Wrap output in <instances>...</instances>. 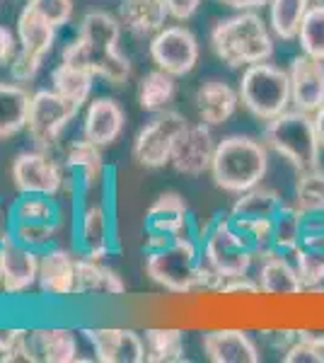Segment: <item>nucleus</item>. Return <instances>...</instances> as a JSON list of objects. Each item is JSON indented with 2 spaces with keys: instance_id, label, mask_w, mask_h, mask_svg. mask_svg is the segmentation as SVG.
I'll list each match as a JSON object with an SVG mask.
<instances>
[{
  "instance_id": "nucleus-46",
  "label": "nucleus",
  "mask_w": 324,
  "mask_h": 363,
  "mask_svg": "<svg viewBox=\"0 0 324 363\" xmlns=\"http://www.w3.org/2000/svg\"><path fill=\"white\" fill-rule=\"evenodd\" d=\"M10 238V211H5L3 201H0V245Z\"/></svg>"
},
{
  "instance_id": "nucleus-24",
  "label": "nucleus",
  "mask_w": 324,
  "mask_h": 363,
  "mask_svg": "<svg viewBox=\"0 0 324 363\" xmlns=\"http://www.w3.org/2000/svg\"><path fill=\"white\" fill-rule=\"evenodd\" d=\"M194 104H196L199 119L208 126H223L238 112L240 92H235L228 83L218 78L203 80L199 85L196 95H194Z\"/></svg>"
},
{
  "instance_id": "nucleus-43",
  "label": "nucleus",
  "mask_w": 324,
  "mask_h": 363,
  "mask_svg": "<svg viewBox=\"0 0 324 363\" xmlns=\"http://www.w3.org/2000/svg\"><path fill=\"white\" fill-rule=\"evenodd\" d=\"M220 294H225V296H233V294L257 296V294H262V289H259V281H257V279H250V277H235V279H228L225 284H223Z\"/></svg>"
},
{
  "instance_id": "nucleus-16",
  "label": "nucleus",
  "mask_w": 324,
  "mask_h": 363,
  "mask_svg": "<svg viewBox=\"0 0 324 363\" xmlns=\"http://www.w3.org/2000/svg\"><path fill=\"white\" fill-rule=\"evenodd\" d=\"M39 255L10 235L0 245V269H3V294L15 298L32 291L39 281Z\"/></svg>"
},
{
  "instance_id": "nucleus-4",
  "label": "nucleus",
  "mask_w": 324,
  "mask_h": 363,
  "mask_svg": "<svg viewBox=\"0 0 324 363\" xmlns=\"http://www.w3.org/2000/svg\"><path fill=\"white\" fill-rule=\"evenodd\" d=\"M201 245L189 233V235L172 238L169 242H164L155 250H148L143 272L160 289L177 296H186L196 291V279L199 272H201Z\"/></svg>"
},
{
  "instance_id": "nucleus-38",
  "label": "nucleus",
  "mask_w": 324,
  "mask_h": 363,
  "mask_svg": "<svg viewBox=\"0 0 324 363\" xmlns=\"http://www.w3.org/2000/svg\"><path fill=\"white\" fill-rule=\"evenodd\" d=\"M298 42L303 54L317 58V61H324V3L308 8L298 32Z\"/></svg>"
},
{
  "instance_id": "nucleus-35",
  "label": "nucleus",
  "mask_w": 324,
  "mask_h": 363,
  "mask_svg": "<svg viewBox=\"0 0 324 363\" xmlns=\"http://www.w3.org/2000/svg\"><path fill=\"white\" fill-rule=\"evenodd\" d=\"M10 223H61L56 196L20 194L10 206Z\"/></svg>"
},
{
  "instance_id": "nucleus-8",
  "label": "nucleus",
  "mask_w": 324,
  "mask_h": 363,
  "mask_svg": "<svg viewBox=\"0 0 324 363\" xmlns=\"http://www.w3.org/2000/svg\"><path fill=\"white\" fill-rule=\"evenodd\" d=\"M186 126H189L186 116L174 112V109H162V112L152 114V119L133 138L131 157L135 160V165L145 169H160L169 165Z\"/></svg>"
},
{
  "instance_id": "nucleus-49",
  "label": "nucleus",
  "mask_w": 324,
  "mask_h": 363,
  "mask_svg": "<svg viewBox=\"0 0 324 363\" xmlns=\"http://www.w3.org/2000/svg\"><path fill=\"white\" fill-rule=\"evenodd\" d=\"M0 291H3V269H0Z\"/></svg>"
},
{
  "instance_id": "nucleus-15",
  "label": "nucleus",
  "mask_w": 324,
  "mask_h": 363,
  "mask_svg": "<svg viewBox=\"0 0 324 363\" xmlns=\"http://www.w3.org/2000/svg\"><path fill=\"white\" fill-rule=\"evenodd\" d=\"M216 148L218 140L213 136V126L203 124V121L189 124L186 131L181 133L179 143H177L169 165L174 167V172L184 174V177H201V174L211 172Z\"/></svg>"
},
{
  "instance_id": "nucleus-40",
  "label": "nucleus",
  "mask_w": 324,
  "mask_h": 363,
  "mask_svg": "<svg viewBox=\"0 0 324 363\" xmlns=\"http://www.w3.org/2000/svg\"><path fill=\"white\" fill-rule=\"evenodd\" d=\"M61 223H10V235L27 247L44 252L54 245Z\"/></svg>"
},
{
  "instance_id": "nucleus-9",
  "label": "nucleus",
  "mask_w": 324,
  "mask_h": 363,
  "mask_svg": "<svg viewBox=\"0 0 324 363\" xmlns=\"http://www.w3.org/2000/svg\"><path fill=\"white\" fill-rule=\"evenodd\" d=\"M17 39H20V51L10 63V75L17 83H32L44 66V58L54 49L56 27L25 5L17 17Z\"/></svg>"
},
{
  "instance_id": "nucleus-18",
  "label": "nucleus",
  "mask_w": 324,
  "mask_h": 363,
  "mask_svg": "<svg viewBox=\"0 0 324 363\" xmlns=\"http://www.w3.org/2000/svg\"><path fill=\"white\" fill-rule=\"evenodd\" d=\"M39 291L49 298H70L78 286V257L66 247L51 245L39 255Z\"/></svg>"
},
{
  "instance_id": "nucleus-44",
  "label": "nucleus",
  "mask_w": 324,
  "mask_h": 363,
  "mask_svg": "<svg viewBox=\"0 0 324 363\" xmlns=\"http://www.w3.org/2000/svg\"><path fill=\"white\" fill-rule=\"evenodd\" d=\"M164 5H167V13H169L172 20L186 22V20H191V17L196 15L201 0H164Z\"/></svg>"
},
{
  "instance_id": "nucleus-42",
  "label": "nucleus",
  "mask_w": 324,
  "mask_h": 363,
  "mask_svg": "<svg viewBox=\"0 0 324 363\" xmlns=\"http://www.w3.org/2000/svg\"><path fill=\"white\" fill-rule=\"evenodd\" d=\"M284 363H324V349L312 347L303 339H296L284 351Z\"/></svg>"
},
{
  "instance_id": "nucleus-30",
  "label": "nucleus",
  "mask_w": 324,
  "mask_h": 363,
  "mask_svg": "<svg viewBox=\"0 0 324 363\" xmlns=\"http://www.w3.org/2000/svg\"><path fill=\"white\" fill-rule=\"evenodd\" d=\"M32 95L22 83H0V140L17 136L27 128Z\"/></svg>"
},
{
  "instance_id": "nucleus-1",
  "label": "nucleus",
  "mask_w": 324,
  "mask_h": 363,
  "mask_svg": "<svg viewBox=\"0 0 324 363\" xmlns=\"http://www.w3.org/2000/svg\"><path fill=\"white\" fill-rule=\"evenodd\" d=\"M121 29L119 17L104 10H92L80 20L78 37L63 46L61 61L90 70L111 87L126 85L133 75V63L119 49Z\"/></svg>"
},
{
  "instance_id": "nucleus-27",
  "label": "nucleus",
  "mask_w": 324,
  "mask_h": 363,
  "mask_svg": "<svg viewBox=\"0 0 324 363\" xmlns=\"http://www.w3.org/2000/svg\"><path fill=\"white\" fill-rule=\"evenodd\" d=\"M281 206H284V199H281L279 191L257 184L238 194L228 216L235 225L245 228L252 223H262V220H271L281 211Z\"/></svg>"
},
{
  "instance_id": "nucleus-25",
  "label": "nucleus",
  "mask_w": 324,
  "mask_h": 363,
  "mask_svg": "<svg viewBox=\"0 0 324 363\" xmlns=\"http://www.w3.org/2000/svg\"><path fill=\"white\" fill-rule=\"evenodd\" d=\"M126 294V284L116 269L104 264V259L78 257V286L75 296L85 298H119Z\"/></svg>"
},
{
  "instance_id": "nucleus-10",
  "label": "nucleus",
  "mask_w": 324,
  "mask_h": 363,
  "mask_svg": "<svg viewBox=\"0 0 324 363\" xmlns=\"http://www.w3.org/2000/svg\"><path fill=\"white\" fill-rule=\"evenodd\" d=\"M80 107L70 102L51 87V90H37L29 102L27 114V133L37 148L51 150L63 136V131L73 124Z\"/></svg>"
},
{
  "instance_id": "nucleus-2",
  "label": "nucleus",
  "mask_w": 324,
  "mask_h": 363,
  "mask_svg": "<svg viewBox=\"0 0 324 363\" xmlns=\"http://www.w3.org/2000/svg\"><path fill=\"white\" fill-rule=\"evenodd\" d=\"M211 46L230 68L255 66L274 56V39L267 22L252 10H240L238 15L216 22L211 29Z\"/></svg>"
},
{
  "instance_id": "nucleus-14",
  "label": "nucleus",
  "mask_w": 324,
  "mask_h": 363,
  "mask_svg": "<svg viewBox=\"0 0 324 363\" xmlns=\"http://www.w3.org/2000/svg\"><path fill=\"white\" fill-rule=\"evenodd\" d=\"M82 337L90 342L99 363H143L145 339L126 327H85Z\"/></svg>"
},
{
  "instance_id": "nucleus-11",
  "label": "nucleus",
  "mask_w": 324,
  "mask_h": 363,
  "mask_svg": "<svg viewBox=\"0 0 324 363\" xmlns=\"http://www.w3.org/2000/svg\"><path fill=\"white\" fill-rule=\"evenodd\" d=\"M10 177L20 194L58 196L66 184V165L56 160L49 150H25L10 165Z\"/></svg>"
},
{
  "instance_id": "nucleus-51",
  "label": "nucleus",
  "mask_w": 324,
  "mask_h": 363,
  "mask_svg": "<svg viewBox=\"0 0 324 363\" xmlns=\"http://www.w3.org/2000/svg\"><path fill=\"white\" fill-rule=\"evenodd\" d=\"M0 66H5V63H3V58H0Z\"/></svg>"
},
{
  "instance_id": "nucleus-19",
  "label": "nucleus",
  "mask_w": 324,
  "mask_h": 363,
  "mask_svg": "<svg viewBox=\"0 0 324 363\" xmlns=\"http://www.w3.org/2000/svg\"><path fill=\"white\" fill-rule=\"evenodd\" d=\"M291 78V102L300 112L315 114L324 102V61L308 54L296 56L288 68Z\"/></svg>"
},
{
  "instance_id": "nucleus-47",
  "label": "nucleus",
  "mask_w": 324,
  "mask_h": 363,
  "mask_svg": "<svg viewBox=\"0 0 324 363\" xmlns=\"http://www.w3.org/2000/svg\"><path fill=\"white\" fill-rule=\"evenodd\" d=\"M271 0H233L230 3V8L235 10H257V8H264V5H269Z\"/></svg>"
},
{
  "instance_id": "nucleus-7",
  "label": "nucleus",
  "mask_w": 324,
  "mask_h": 363,
  "mask_svg": "<svg viewBox=\"0 0 324 363\" xmlns=\"http://www.w3.org/2000/svg\"><path fill=\"white\" fill-rule=\"evenodd\" d=\"M201 255L206 264L228 281L235 277H247L257 252L245 238V233L230 220V216H223L206 228L201 238Z\"/></svg>"
},
{
  "instance_id": "nucleus-26",
  "label": "nucleus",
  "mask_w": 324,
  "mask_h": 363,
  "mask_svg": "<svg viewBox=\"0 0 324 363\" xmlns=\"http://www.w3.org/2000/svg\"><path fill=\"white\" fill-rule=\"evenodd\" d=\"M29 344L34 351V361L41 363H75L80 359L78 339L68 327H37L29 330Z\"/></svg>"
},
{
  "instance_id": "nucleus-17",
  "label": "nucleus",
  "mask_w": 324,
  "mask_h": 363,
  "mask_svg": "<svg viewBox=\"0 0 324 363\" xmlns=\"http://www.w3.org/2000/svg\"><path fill=\"white\" fill-rule=\"evenodd\" d=\"M75 245L82 257L104 259L114 252V225L104 203H85L75 218Z\"/></svg>"
},
{
  "instance_id": "nucleus-48",
  "label": "nucleus",
  "mask_w": 324,
  "mask_h": 363,
  "mask_svg": "<svg viewBox=\"0 0 324 363\" xmlns=\"http://www.w3.org/2000/svg\"><path fill=\"white\" fill-rule=\"evenodd\" d=\"M312 121H315L317 138H320V143H322V148H324V102H322V107L317 109L315 114H312Z\"/></svg>"
},
{
  "instance_id": "nucleus-6",
  "label": "nucleus",
  "mask_w": 324,
  "mask_h": 363,
  "mask_svg": "<svg viewBox=\"0 0 324 363\" xmlns=\"http://www.w3.org/2000/svg\"><path fill=\"white\" fill-rule=\"evenodd\" d=\"M240 102L252 116L269 121L284 114L291 102V78L288 70L271 66L269 61L247 66L240 78Z\"/></svg>"
},
{
  "instance_id": "nucleus-3",
  "label": "nucleus",
  "mask_w": 324,
  "mask_h": 363,
  "mask_svg": "<svg viewBox=\"0 0 324 363\" xmlns=\"http://www.w3.org/2000/svg\"><path fill=\"white\" fill-rule=\"evenodd\" d=\"M269 169L267 143L252 136H228L218 140L211 162V177L218 189L230 194H242L252 186L262 184Z\"/></svg>"
},
{
  "instance_id": "nucleus-28",
  "label": "nucleus",
  "mask_w": 324,
  "mask_h": 363,
  "mask_svg": "<svg viewBox=\"0 0 324 363\" xmlns=\"http://www.w3.org/2000/svg\"><path fill=\"white\" fill-rule=\"evenodd\" d=\"M167 17L169 13L164 0H121L119 5L121 27L135 37H155Z\"/></svg>"
},
{
  "instance_id": "nucleus-20",
  "label": "nucleus",
  "mask_w": 324,
  "mask_h": 363,
  "mask_svg": "<svg viewBox=\"0 0 324 363\" xmlns=\"http://www.w3.org/2000/svg\"><path fill=\"white\" fill-rule=\"evenodd\" d=\"M126 126V109L114 97H97L87 104L82 116V138L99 148H109L121 138Z\"/></svg>"
},
{
  "instance_id": "nucleus-21",
  "label": "nucleus",
  "mask_w": 324,
  "mask_h": 363,
  "mask_svg": "<svg viewBox=\"0 0 324 363\" xmlns=\"http://www.w3.org/2000/svg\"><path fill=\"white\" fill-rule=\"evenodd\" d=\"M201 351L211 363H259V354L255 339L245 330L235 327H223V330H211L201 337Z\"/></svg>"
},
{
  "instance_id": "nucleus-45",
  "label": "nucleus",
  "mask_w": 324,
  "mask_h": 363,
  "mask_svg": "<svg viewBox=\"0 0 324 363\" xmlns=\"http://www.w3.org/2000/svg\"><path fill=\"white\" fill-rule=\"evenodd\" d=\"M298 339L312 344L317 349H324V330H298Z\"/></svg>"
},
{
  "instance_id": "nucleus-13",
  "label": "nucleus",
  "mask_w": 324,
  "mask_h": 363,
  "mask_svg": "<svg viewBox=\"0 0 324 363\" xmlns=\"http://www.w3.org/2000/svg\"><path fill=\"white\" fill-rule=\"evenodd\" d=\"M189 203L179 191H162L145 211V252L169 242L172 238L189 235Z\"/></svg>"
},
{
  "instance_id": "nucleus-29",
  "label": "nucleus",
  "mask_w": 324,
  "mask_h": 363,
  "mask_svg": "<svg viewBox=\"0 0 324 363\" xmlns=\"http://www.w3.org/2000/svg\"><path fill=\"white\" fill-rule=\"evenodd\" d=\"M257 281L262 294L267 296H298L305 291L296 264L286 259V255H269L259 262Z\"/></svg>"
},
{
  "instance_id": "nucleus-32",
  "label": "nucleus",
  "mask_w": 324,
  "mask_h": 363,
  "mask_svg": "<svg viewBox=\"0 0 324 363\" xmlns=\"http://www.w3.org/2000/svg\"><path fill=\"white\" fill-rule=\"evenodd\" d=\"M51 87L63 95L70 102H75L78 107L90 99L92 95V87H95V75L90 70L75 66V63L61 61L58 66L51 70Z\"/></svg>"
},
{
  "instance_id": "nucleus-12",
  "label": "nucleus",
  "mask_w": 324,
  "mask_h": 363,
  "mask_svg": "<svg viewBox=\"0 0 324 363\" xmlns=\"http://www.w3.org/2000/svg\"><path fill=\"white\" fill-rule=\"evenodd\" d=\"M150 58L157 68L174 78L189 75L199 63V39L184 25L162 27L150 37Z\"/></svg>"
},
{
  "instance_id": "nucleus-36",
  "label": "nucleus",
  "mask_w": 324,
  "mask_h": 363,
  "mask_svg": "<svg viewBox=\"0 0 324 363\" xmlns=\"http://www.w3.org/2000/svg\"><path fill=\"white\" fill-rule=\"evenodd\" d=\"M310 8V0H271L269 3V25L271 32L284 42L298 39L303 17Z\"/></svg>"
},
{
  "instance_id": "nucleus-50",
  "label": "nucleus",
  "mask_w": 324,
  "mask_h": 363,
  "mask_svg": "<svg viewBox=\"0 0 324 363\" xmlns=\"http://www.w3.org/2000/svg\"><path fill=\"white\" fill-rule=\"evenodd\" d=\"M220 3H225V5H230V3H233V0H220Z\"/></svg>"
},
{
  "instance_id": "nucleus-22",
  "label": "nucleus",
  "mask_w": 324,
  "mask_h": 363,
  "mask_svg": "<svg viewBox=\"0 0 324 363\" xmlns=\"http://www.w3.org/2000/svg\"><path fill=\"white\" fill-rule=\"evenodd\" d=\"M317 218L320 216H308L305 233L293 252V264H296L305 289H315V286L324 284V220Z\"/></svg>"
},
{
  "instance_id": "nucleus-33",
  "label": "nucleus",
  "mask_w": 324,
  "mask_h": 363,
  "mask_svg": "<svg viewBox=\"0 0 324 363\" xmlns=\"http://www.w3.org/2000/svg\"><path fill=\"white\" fill-rule=\"evenodd\" d=\"M305 220L308 216L300 211L296 203L293 206H281L274 216V228H271V252L274 255H293L305 233Z\"/></svg>"
},
{
  "instance_id": "nucleus-52",
  "label": "nucleus",
  "mask_w": 324,
  "mask_h": 363,
  "mask_svg": "<svg viewBox=\"0 0 324 363\" xmlns=\"http://www.w3.org/2000/svg\"><path fill=\"white\" fill-rule=\"evenodd\" d=\"M315 3H324V0H315Z\"/></svg>"
},
{
  "instance_id": "nucleus-37",
  "label": "nucleus",
  "mask_w": 324,
  "mask_h": 363,
  "mask_svg": "<svg viewBox=\"0 0 324 363\" xmlns=\"http://www.w3.org/2000/svg\"><path fill=\"white\" fill-rule=\"evenodd\" d=\"M296 206L305 216L324 213V172L320 167L298 172L296 182Z\"/></svg>"
},
{
  "instance_id": "nucleus-34",
  "label": "nucleus",
  "mask_w": 324,
  "mask_h": 363,
  "mask_svg": "<svg viewBox=\"0 0 324 363\" xmlns=\"http://www.w3.org/2000/svg\"><path fill=\"white\" fill-rule=\"evenodd\" d=\"M177 95L174 75L164 73V70L155 68L145 73L138 83V107L148 114H157L172 104Z\"/></svg>"
},
{
  "instance_id": "nucleus-23",
  "label": "nucleus",
  "mask_w": 324,
  "mask_h": 363,
  "mask_svg": "<svg viewBox=\"0 0 324 363\" xmlns=\"http://www.w3.org/2000/svg\"><path fill=\"white\" fill-rule=\"evenodd\" d=\"M66 169L70 172V182L82 191L97 189L104 182V157H102V148L95 145L87 138H75L73 143L68 145L66 150Z\"/></svg>"
},
{
  "instance_id": "nucleus-31",
  "label": "nucleus",
  "mask_w": 324,
  "mask_h": 363,
  "mask_svg": "<svg viewBox=\"0 0 324 363\" xmlns=\"http://www.w3.org/2000/svg\"><path fill=\"white\" fill-rule=\"evenodd\" d=\"M145 361L148 363H181L186 361V339L177 327H150L143 332Z\"/></svg>"
},
{
  "instance_id": "nucleus-41",
  "label": "nucleus",
  "mask_w": 324,
  "mask_h": 363,
  "mask_svg": "<svg viewBox=\"0 0 324 363\" xmlns=\"http://www.w3.org/2000/svg\"><path fill=\"white\" fill-rule=\"evenodd\" d=\"M27 5L56 29L68 25L73 17V0H27Z\"/></svg>"
},
{
  "instance_id": "nucleus-39",
  "label": "nucleus",
  "mask_w": 324,
  "mask_h": 363,
  "mask_svg": "<svg viewBox=\"0 0 324 363\" xmlns=\"http://www.w3.org/2000/svg\"><path fill=\"white\" fill-rule=\"evenodd\" d=\"M37 363L25 327H0V363Z\"/></svg>"
},
{
  "instance_id": "nucleus-5",
  "label": "nucleus",
  "mask_w": 324,
  "mask_h": 363,
  "mask_svg": "<svg viewBox=\"0 0 324 363\" xmlns=\"http://www.w3.org/2000/svg\"><path fill=\"white\" fill-rule=\"evenodd\" d=\"M264 143L284 160L291 162L298 172L320 167L322 143L317 138L315 121L308 112H286L274 116L264 126Z\"/></svg>"
}]
</instances>
